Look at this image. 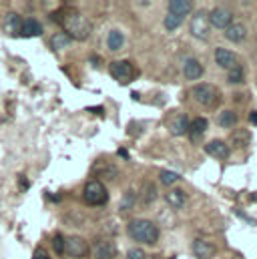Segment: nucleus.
I'll return each instance as SVG.
<instances>
[{"label": "nucleus", "instance_id": "f257e3e1", "mask_svg": "<svg viewBox=\"0 0 257 259\" xmlns=\"http://www.w3.org/2000/svg\"><path fill=\"white\" fill-rule=\"evenodd\" d=\"M127 231L137 243L153 245L159 239V227L149 219H133V221H128Z\"/></svg>", "mask_w": 257, "mask_h": 259}, {"label": "nucleus", "instance_id": "f03ea898", "mask_svg": "<svg viewBox=\"0 0 257 259\" xmlns=\"http://www.w3.org/2000/svg\"><path fill=\"white\" fill-rule=\"evenodd\" d=\"M61 24L64 26V32L70 38H74V40H87L89 34H91V22L80 12L66 14L63 20H61Z\"/></svg>", "mask_w": 257, "mask_h": 259}, {"label": "nucleus", "instance_id": "7ed1b4c3", "mask_svg": "<svg viewBox=\"0 0 257 259\" xmlns=\"http://www.w3.org/2000/svg\"><path fill=\"white\" fill-rule=\"evenodd\" d=\"M193 99L203 107H213L219 101V91L211 82H199L193 87Z\"/></svg>", "mask_w": 257, "mask_h": 259}, {"label": "nucleus", "instance_id": "20e7f679", "mask_svg": "<svg viewBox=\"0 0 257 259\" xmlns=\"http://www.w3.org/2000/svg\"><path fill=\"white\" fill-rule=\"evenodd\" d=\"M84 201L89 203V205H93V207H99V205H105L107 201H109V191L105 189V185L101 183V181H89L87 185H84Z\"/></svg>", "mask_w": 257, "mask_h": 259}, {"label": "nucleus", "instance_id": "39448f33", "mask_svg": "<svg viewBox=\"0 0 257 259\" xmlns=\"http://www.w3.org/2000/svg\"><path fill=\"white\" fill-rule=\"evenodd\" d=\"M109 72L121 84H128L137 76V68L131 65L128 61H115V63H111L109 65Z\"/></svg>", "mask_w": 257, "mask_h": 259}, {"label": "nucleus", "instance_id": "423d86ee", "mask_svg": "<svg viewBox=\"0 0 257 259\" xmlns=\"http://www.w3.org/2000/svg\"><path fill=\"white\" fill-rule=\"evenodd\" d=\"M64 253L72 259H82L89 253V243L78 235H70L64 239Z\"/></svg>", "mask_w": 257, "mask_h": 259}, {"label": "nucleus", "instance_id": "0eeeda50", "mask_svg": "<svg viewBox=\"0 0 257 259\" xmlns=\"http://www.w3.org/2000/svg\"><path fill=\"white\" fill-rule=\"evenodd\" d=\"M209 32H211V24H209V18H207V12H197L191 20V34L199 40H207L209 38Z\"/></svg>", "mask_w": 257, "mask_h": 259}, {"label": "nucleus", "instance_id": "6e6552de", "mask_svg": "<svg viewBox=\"0 0 257 259\" xmlns=\"http://www.w3.org/2000/svg\"><path fill=\"white\" fill-rule=\"evenodd\" d=\"M207 18H209V24L215 26V28H227L229 24H233V12L229 8H225V6L213 8L207 14Z\"/></svg>", "mask_w": 257, "mask_h": 259}, {"label": "nucleus", "instance_id": "1a4fd4ad", "mask_svg": "<svg viewBox=\"0 0 257 259\" xmlns=\"http://www.w3.org/2000/svg\"><path fill=\"white\" fill-rule=\"evenodd\" d=\"M205 151H207L211 157L219 159V161H225V159H229V155H231L229 145H227L225 141H221V139H213V141H209V143L205 145Z\"/></svg>", "mask_w": 257, "mask_h": 259}, {"label": "nucleus", "instance_id": "9d476101", "mask_svg": "<svg viewBox=\"0 0 257 259\" xmlns=\"http://www.w3.org/2000/svg\"><path fill=\"white\" fill-rule=\"evenodd\" d=\"M189 123H191V119H189L185 113H179V115H175V117L167 123V129H169V133H171L173 137H183V135H187V131H189Z\"/></svg>", "mask_w": 257, "mask_h": 259}, {"label": "nucleus", "instance_id": "9b49d317", "mask_svg": "<svg viewBox=\"0 0 257 259\" xmlns=\"http://www.w3.org/2000/svg\"><path fill=\"white\" fill-rule=\"evenodd\" d=\"M215 63L219 66H223V68H235L237 65V57H235V53L233 51H229V49H223V47H219V49H215Z\"/></svg>", "mask_w": 257, "mask_h": 259}, {"label": "nucleus", "instance_id": "f8f14e48", "mask_svg": "<svg viewBox=\"0 0 257 259\" xmlns=\"http://www.w3.org/2000/svg\"><path fill=\"white\" fill-rule=\"evenodd\" d=\"M225 38H227L229 42H243V40L247 38V28H245V24H241V22L229 24V26L225 28Z\"/></svg>", "mask_w": 257, "mask_h": 259}, {"label": "nucleus", "instance_id": "ddd939ff", "mask_svg": "<svg viewBox=\"0 0 257 259\" xmlns=\"http://www.w3.org/2000/svg\"><path fill=\"white\" fill-rule=\"evenodd\" d=\"M205 72V68L203 65L197 61V59H193L189 57L185 63H183V74H185V78H189V80H197V78H201V74Z\"/></svg>", "mask_w": 257, "mask_h": 259}, {"label": "nucleus", "instance_id": "4468645a", "mask_svg": "<svg viewBox=\"0 0 257 259\" xmlns=\"http://www.w3.org/2000/svg\"><path fill=\"white\" fill-rule=\"evenodd\" d=\"M193 253L199 259H211L215 255V245L205 241V239H195L193 241Z\"/></svg>", "mask_w": 257, "mask_h": 259}, {"label": "nucleus", "instance_id": "2eb2a0df", "mask_svg": "<svg viewBox=\"0 0 257 259\" xmlns=\"http://www.w3.org/2000/svg\"><path fill=\"white\" fill-rule=\"evenodd\" d=\"M207 125H209V123H207L205 117H197V119H193L191 123H189V131H187L191 143H199V139H201L203 133L207 131Z\"/></svg>", "mask_w": 257, "mask_h": 259}, {"label": "nucleus", "instance_id": "dca6fc26", "mask_svg": "<svg viewBox=\"0 0 257 259\" xmlns=\"http://www.w3.org/2000/svg\"><path fill=\"white\" fill-rule=\"evenodd\" d=\"M40 34H42V24H40L36 18H26V20H22L20 36L32 38V36H40Z\"/></svg>", "mask_w": 257, "mask_h": 259}, {"label": "nucleus", "instance_id": "f3484780", "mask_svg": "<svg viewBox=\"0 0 257 259\" xmlns=\"http://www.w3.org/2000/svg\"><path fill=\"white\" fill-rule=\"evenodd\" d=\"M191 10H193V2H189V0H171V2H169V14L177 16V18H181V20H183Z\"/></svg>", "mask_w": 257, "mask_h": 259}, {"label": "nucleus", "instance_id": "a211bd4d", "mask_svg": "<svg viewBox=\"0 0 257 259\" xmlns=\"http://www.w3.org/2000/svg\"><path fill=\"white\" fill-rule=\"evenodd\" d=\"M93 249H95V257L97 259H115V255H117V249H115V245L111 241L99 239Z\"/></svg>", "mask_w": 257, "mask_h": 259}, {"label": "nucleus", "instance_id": "6ab92c4d", "mask_svg": "<svg viewBox=\"0 0 257 259\" xmlns=\"http://www.w3.org/2000/svg\"><path fill=\"white\" fill-rule=\"evenodd\" d=\"M4 28H6L8 34L18 36V34H20V28H22V18H20V14H16V12H8L6 18H4Z\"/></svg>", "mask_w": 257, "mask_h": 259}, {"label": "nucleus", "instance_id": "aec40b11", "mask_svg": "<svg viewBox=\"0 0 257 259\" xmlns=\"http://www.w3.org/2000/svg\"><path fill=\"white\" fill-rule=\"evenodd\" d=\"M165 199H167V203H169L173 209H181V207H185V203H187V195H185L183 189H171Z\"/></svg>", "mask_w": 257, "mask_h": 259}, {"label": "nucleus", "instance_id": "412c9836", "mask_svg": "<svg viewBox=\"0 0 257 259\" xmlns=\"http://www.w3.org/2000/svg\"><path fill=\"white\" fill-rule=\"evenodd\" d=\"M249 141H251V133L247 129H237V131H233V135H231V145H233L235 149L247 147Z\"/></svg>", "mask_w": 257, "mask_h": 259}, {"label": "nucleus", "instance_id": "4be33fe9", "mask_svg": "<svg viewBox=\"0 0 257 259\" xmlns=\"http://www.w3.org/2000/svg\"><path fill=\"white\" fill-rule=\"evenodd\" d=\"M123 45H125V36H123V32L121 30H111L109 32V36H107V47L111 49V51H121L123 49Z\"/></svg>", "mask_w": 257, "mask_h": 259}, {"label": "nucleus", "instance_id": "5701e85b", "mask_svg": "<svg viewBox=\"0 0 257 259\" xmlns=\"http://www.w3.org/2000/svg\"><path fill=\"white\" fill-rule=\"evenodd\" d=\"M217 123H219L223 129H233L235 123H237V115H235V111H223V113L217 117Z\"/></svg>", "mask_w": 257, "mask_h": 259}, {"label": "nucleus", "instance_id": "b1692460", "mask_svg": "<svg viewBox=\"0 0 257 259\" xmlns=\"http://www.w3.org/2000/svg\"><path fill=\"white\" fill-rule=\"evenodd\" d=\"M141 199H143L145 205H151V203L157 199V187L147 181V183L143 185V189H141Z\"/></svg>", "mask_w": 257, "mask_h": 259}, {"label": "nucleus", "instance_id": "393cba45", "mask_svg": "<svg viewBox=\"0 0 257 259\" xmlns=\"http://www.w3.org/2000/svg\"><path fill=\"white\" fill-rule=\"evenodd\" d=\"M72 42V38L66 34V32H59V34H55L53 38H51V47L55 49V51H61L64 47H68Z\"/></svg>", "mask_w": 257, "mask_h": 259}, {"label": "nucleus", "instance_id": "a878e982", "mask_svg": "<svg viewBox=\"0 0 257 259\" xmlns=\"http://www.w3.org/2000/svg\"><path fill=\"white\" fill-rule=\"evenodd\" d=\"M93 173H95L97 177H101V179H105V181H107V179H115V177H117V167H115V165H107L105 169L95 167V169H93Z\"/></svg>", "mask_w": 257, "mask_h": 259}, {"label": "nucleus", "instance_id": "bb28decb", "mask_svg": "<svg viewBox=\"0 0 257 259\" xmlns=\"http://www.w3.org/2000/svg\"><path fill=\"white\" fill-rule=\"evenodd\" d=\"M227 80H229L231 84H239V82H243V68H241V66L231 68L229 74H227Z\"/></svg>", "mask_w": 257, "mask_h": 259}, {"label": "nucleus", "instance_id": "cd10ccee", "mask_svg": "<svg viewBox=\"0 0 257 259\" xmlns=\"http://www.w3.org/2000/svg\"><path fill=\"white\" fill-rule=\"evenodd\" d=\"M159 179H161V183H165V185H173V183L179 181V175L173 173V171H161V173H159Z\"/></svg>", "mask_w": 257, "mask_h": 259}, {"label": "nucleus", "instance_id": "c85d7f7f", "mask_svg": "<svg viewBox=\"0 0 257 259\" xmlns=\"http://www.w3.org/2000/svg\"><path fill=\"white\" fill-rule=\"evenodd\" d=\"M135 203H137V195L133 193V191H127L125 197H123V201H121V211H128Z\"/></svg>", "mask_w": 257, "mask_h": 259}, {"label": "nucleus", "instance_id": "c756f323", "mask_svg": "<svg viewBox=\"0 0 257 259\" xmlns=\"http://www.w3.org/2000/svg\"><path fill=\"white\" fill-rule=\"evenodd\" d=\"M181 26V18H177V16H173V14H167L165 16V28L167 30H175V28H179Z\"/></svg>", "mask_w": 257, "mask_h": 259}, {"label": "nucleus", "instance_id": "7c9ffc66", "mask_svg": "<svg viewBox=\"0 0 257 259\" xmlns=\"http://www.w3.org/2000/svg\"><path fill=\"white\" fill-rule=\"evenodd\" d=\"M53 247H55V251L61 255L64 253V237L63 235H55V239H53Z\"/></svg>", "mask_w": 257, "mask_h": 259}, {"label": "nucleus", "instance_id": "2f4dec72", "mask_svg": "<svg viewBox=\"0 0 257 259\" xmlns=\"http://www.w3.org/2000/svg\"><path fill=\"white\" fill-rule=\"evenodd\" d=\"M127 259H145V251L141 247H133L127 253Z\"/></svg>", "mask_w": 257, "mask_h": 259}, {"label": "nucleus", "instance_id": "473e14b6", "mask_svg": "<svg viewBox=\"0 0 257 259\" xmlns=\"http://www.w3.org/2000/svg\"><path fill=\"white\" fill-rule=\"evenodd\" d=\"M32 259H51V257H49V253H47L42 247H38V249L32 253Z\"/></svg>", "mask_w": 257, "mask_h": 259}, {"label": "nucleus", "instance_id": "72a5a7b5", "mask_svg": "<svg viewBox=\"0 0 257 259\" xmlns=\"http://www.w3.org/2000/svg\"><path fill=\"white\" fill-rule=\"evenodd\" d=\"M18 183H20V185H18V187H20V189H22V191H26V189H28V187H30V183H28V181H26V179H24V177H20V181H18Z\"/></svg>", "mask_w": 257, "mask_h": 259}, {"label": "nucleus", "instance_id": "f704fd0d", "mask_svg": "<svg viewBox=\"0 0 257 259\" xmlns=\"http://www.w3.org/2000/svg\"><path fill=\"white\" fill-rule=\"evenodd\" d=\"M249 119H251V123H253V125H257V111H253V113L249 115Z\"/></svg>", "mask_w": 257, "mask_h": 259}, {"label": "nucleus", "instance_id": "c9c22d12", "mask_svg": "<svg viewBox=\"0 0 257 259\" xmlns=\"http://www.w3.org/2000/svg\"><path fill=\"white\" fill-rule=\"evenodd\" d=\"M119 155H121V157H125V159H128V155H127V151H125V149H119Z\"/></svg>", "mask_w": 257, "mask_h": 259}]
</instances>
